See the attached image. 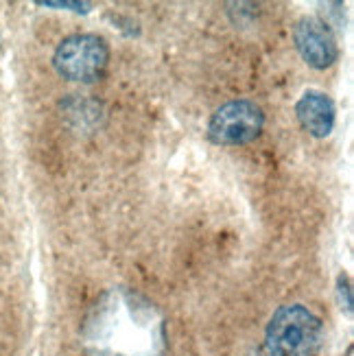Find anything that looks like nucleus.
<instances>
[{"mask_svg": "<svg viewBox=\"0 0 354 356\" xmlns=\"http://www.w3.org/2000/svg\"><path fill=\"white\" fill-rule=\"evenodd\" d=\"M337 298H339L341 311H346V315H352V286L346 273L337 277Z\"/></svg>", "mask_w": 354, "mask_h": 356, "instance_id": "nucleus-7", "label": "nucleus"}, {"mask_svg": "<svg viewBox=\"0 0 354 356\" xmlns=\"http://www.w3.org/2000/svg\"><path fill=\"white\" fill-rule=\"evenodd\" d=\"M324 343V323L302 304H284L265 328V356H317Z\"/></svg>", "mask_w": 354, "mask_h": 356, "instance_id": "nucleus-2", "label": "nucleus"}, {"mask_svg": "<svg viewBox=\"0 0 354 356\" xmlns=\"http://www.w3.org/2000/svg\"><path fill=\"white\" fill-rule=\"evenodd\" d=\"M293 42L302 59L315 70L330 68L339 57V46H337L330 26L313 15H304L296 22Z\"/></svg>", "mask_w": 354, "mask_h": 356, "instance_id": "nucleus-5", "label": "nucleus"}, {"mask_svg": "<svg viewBox=\"0 0 354 356\" xmlns=\"http://www.w3.org/2000/svg\"><path fill=\"white\" fill-rule=\"evenodd\" d=\"M88 356H166V323L147 298L131 289H110L83 323Z\"/></svg>", "mask_w": 354, "mask_h": 356, "instance_id": "nucleus-1", "label": "nucleus"}, {"mask_svg": "<svg viewBox=\"0 0 354 356\" xmlns=\"http://www.w3.org/2000/svg\"><path fill=\"white\" fill-rule=\"evenodd\" d=\"M40 7H53V9H70V11H77V13H88L90 11V3H68V0H40L38 3Z\"/></svg>", "mask_w": 354, "mask_h": 356, "instance_id": "nucleus-8", "label": "nucleus"}, {"mask_svg": "<svg viewBox=\"0 0 354 356\" xmlns=\"http://www.w3.org/2000/svg\"><path fill=\"white\" fill-rule=\"evenodd\" d=\"M110 64L107 42L92 33H77L57 44L53 53V68L59 76L74 83H95Z\"/></svg>", "mask_w": 354, "mask_h": 356, "instance_id": "nucleus-3", "label": "nucleus"}, {"mask_svg": "<svg viewBox=\"0 0 354 356\" xmlns=\"http://www.w3.org/2000/svg\"><path fill=\"white\" fill-rule=\"evenodd\" d=\"M265 129V112L250 99L227 101L214 110L208 122V138L219 147L250 145Z\"/></svg>", "mask_w": 354, "mask_h": 356, "instance_id": "nucleus-4", "label": "nucleus"}, {"mask_svg": "<svg viewBox=\"0 0 354 356\" xmlns=\"http://www.w3.org/2000/svg\"><path fill=\"white\" fill-rule=\"evenodd\" d=\"M296 116L302 129L313 138H326L332 134L337 122V110L332 99L321 90H306L296 103Z\"/></svg>", "mask_w": 354, "mask_h": 356, "instance_id": "nucleus-6", "label": "nucleus"}]
</instances>
